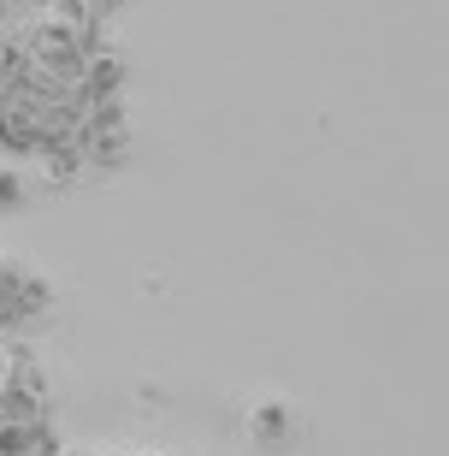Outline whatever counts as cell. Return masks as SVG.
I'll return each mask as SVG.
<instances>
[{"mask_svg": "<svg viewBox=\"0 0 449 456\" xmlns=\"http://www.w3.org/2000/svg\"><path fill=\"white\" fill-rule=\"evenodd\" d=\"M0 202H18V178H0Z\"/></svg>", "mask_w": 449, "mask_h": 456, "instance_id": "6da1fadb", "label": "cell"}]
</instances>
